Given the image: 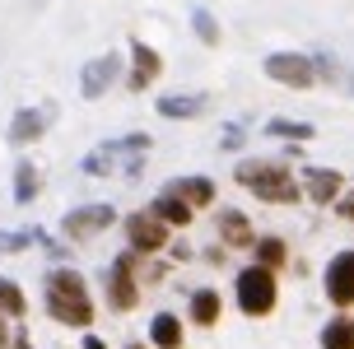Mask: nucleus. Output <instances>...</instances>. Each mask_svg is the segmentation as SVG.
Here are the masks:
<instances>
[{
	"mask_svg": "<svg viewBox=\"0 0 354 349\" xmlns=\"http://www.w3.org/2000/svg\"><path fill=\"white\" fill-rule=\"evenodd\" d=\"M42 312L52 317L56 326L71 331H93L98 321V298L88 289V275L75 265H52L42 275Z\"/></svg>",
	"mask_w": 354,
	"mask_h": 349,
	"instance_id": "nucleus-1",
	"label": "nucleus"
},
{
	"mask_svg": "<svg viewBox=\"0 0 354 349\" xmlns=\"http://www.w3.org/2000/svg\"><path fill=\"white\" fill-rule=\"evenodd\" d=\"M233 182L257 200V205H280V209H294L303 200V177L294 173L289 158H266V154H248L238 158L233 168Z\"/></svg>",
	"mask_w": 354,
	"mask_h": 349,
	"instance_id": "nucleus-2",
	"label": "nucleus"
},
{
	"mask_svg": "<svg viewBox=\"0 0 354 349\" xmlns=\"http://www.w3.org/2000/svg\"><path fill=\"white\" fill-rule=\"evenodd\" d=\"M154 154V135L149 131H126L117 140H103L93 144L84 158H80V173L84 177H122V182H136L145 173V163Z\"/></svg>",
	"mask_w": 354,
	"mask_h": 349,
	"instance_id": "nucleus-3",
	"label": "nucleus"
},
{
	"mask_svg": "<svg viewBox=\"0 0 354 349\" xmlns=\"http://www.w3.org/2000/svg\"><path fill=\"white\" fill-rule=\"evenodd\" d=\"M140 298H145V279H140V252H117L112 261L103 265V303H107V312H136L140 308Z\"/></svg>",
	"mask_w": 354,
	"mask_h": 349,
	"instance_id": "nucleus-4",
	"label": "nucleus"
},
{
	"mask_svg": "<svg viewBox=\"0 0 354 349\" xmlns=\"http://www.w3.org/2000/svg\"><path fill=\"white\" fill-rule=\"evenodd\" d=\"M233 303H238V312L248 317V321L270 317L280 308V275L266 270V265H257V261H248L233 275Z\"/></svg>",
	"mask_w": 354,
	"mask_h": 349,
	"instance_id": "nucleus-5",
	"label": "nucleus"
},
{
	"mask_svg": "<svg viewBox=\"0 0 354 349\" xmlns=\"http://www.w3.org/2000/svg\"><path fill=\"white\" fill-rule=\"evenodd\" d=\"M117 224H122V209L112 200H84V205L61 214V238L66 243H93V238H103L107 228H117Z\"/></svg>",
	"mask_w": 354,
	"mask_h": 349,
	"instance_id": "nucleus-6",
	"label": "nucleus"
},
{
	"mask_svg": "<svg viewBox=\"0 0 354 349\" xmlns=\"http://www.w3.org/2000/svg\"><path fill=\"white\" fill-rule=\"evenodd\" d=\"M261 75L280 88H317V66L313 52H266L261 56Z\"/></svg>",
	"mask_w": 354,
	"mask_h": 349,
	"instance_id": "nucleus-7",
	"label": "nucleus"
},
{
	"mask_svg": "<svg viewBox=\"0 0 354 349\" xmlns=\"http://www.w3.org/2000/svg\"><path fill=\"white\" fill-rule=\"evenodd\" d=\"M117 84H126V61L117 52H98L80 66V98H84V103L107 98Z\"/></svg>",
	"mask_w": 354,
	"mask_h": 349,
	"instance_id": "nucleus-8",
	"label": "nucleus"
},
{
	"mask_svg": "<svg viewBox=\"0 0 354 349\" xmlns=\"http://www.w3.org/2000/svg\"><path fill=\"white\" fill-rule=\"evenodd\" d=\"M122 233H126V247H131V252H140V256H163V252L173 247V228L163 224L159 214H149V209L126 214Z\"/></svg>",
	"mask_w": 354,
	"mask_h": 349,
	"instance_id": "nucleus-9",
	"label": "nucleus"
},
{
	"mask_svg": "<svg viewBox=\"0 0 354 349\" xmlns=\"http://www.w3.org/2000/svg\"><path fill=\"white\" fill-rule=\"evenodd\" d=\"M322 294L331 303V312H350L354 308V247L331 252V261L322 270Z\"/></svg>",
	"mask_w": 354,
	"mask_h": 349,
	"instance_id": "nucleus-10",
	"label": "nucleus"
},
{
	"mask_svg": "<svg viewBox=\"0 0 354 349\" xmlns=\"http://www.w3.org/2000/svg\"><path fill=\"white\" fill-rule=\"evenodd\" d=\"M159 75H163V52L145 37H131L126 42V88L145 93V88L159 84Z\"/></svg>",
	"mask_w": 354,
	"mask_h": 349,
	"instance_id": "nucleus-11",
	"label": "nucleus"
},
{
	"mask_svg": "<svg viewBox=\"0 0 354 349\" xmlns=\"http://www.w3.org/2000/svg\"><path fill=\"white\" fill-rule=\"evenodd\" d=\"M56 122V103H33V107H19L15 117H10V131H5V144L10 149H28L37 140L52 131Z\"/></svg>",
	"mask_w": 354,
	"mask_h": 349,
	"instance_id": "nucleus-12",
	"label": "nucleus"
},
{
	"mask_svg": "<svg viewBox=\"0 0 354 349\" xmlns=\"http://www.w3.org/2000/svg\"><path fill=\"white\" fill-rule=\"evenodd\" d=\"M299 177H303V200L317 209H331L350 191V173H340V168H303Z\"/></svg>",
	"mask_w": 354,
	"mask_h": 349,
	"instance_id": "nucleus-13",
	"label": "nucleus"
},
{
	"mask_svg": "<svg viewBox=\"0 0 354 349\" xmlns=\"http://www.w3.org/2000/svg\"><path fill=\"white\" fill-rule=\"evenodd\" d=\"M257 238L261 233L252 224V214H243V209H233V205H219V214H214V243L224 247V252H252Z\"/></svg>",
	"mask_w": 354,
	"mask_h": 349,
	"instance_id": "nucleus-14",
	"label": "nucleus"
},
{
	"mask_svg": "<svg viewBox=\"0 0 354 349\" xmlns=\"http://www.w3.org/2000/svg\"><path fill=\"white\" fill-rule=\"evenodd\" d=\"M163 191H173L177 200H187L196 214H201V209H210L214 200H219V187H214V177H205V173H182V177H173Z\"/></svg>",
	"mask_w": 354,
	"mask_h": 349,
	"instance_id": "nucleus-15",
	"label": "nucleus"
},
{
	"mask_svg": "<svg viewBox=\"0 0 354 349\" xmlns=\"http://www.w3.org/2000/svg\"><path fill=\"white\" fill-rule=\"evenodd\" d=\"M219 321H224V298H219V289H210V284L192 289V298H187V326L214 331Z\"/></svg>",
	"mask_w": 354,
	"mask_h": 349,
	"instance_id": "nucleus-16",
	"label": "nucleus"
},
{
	"mask_svg": "<svg viewBox=\"0 0 354 349\" xmlns=\"http://www.w3.org/2000/svg\"><path fill=\"white\" fill-rule=\"evenodd\" d=\"M154 112L163 122H196V117L210 112V93H163L154 103Z\"/></svg>",
	"mask_w": 354,
	"mask_h": 349,
	"instance_id": "nucleus-17",
	"label": "nucleus"
},
{
	"mask_svg": "<svg viewBox=\"0 0 354 349\" xmlns=\"http://www.w3.org/2000/svg\"><path fill=\"white\" fill-rule=\"evenodd\" d=\"M145 340L154 349H187V321L177 312H154L145 326Z\"/></svg>",
	"mask_w": 354,
	"mask_h": 349,
	"instance_id": "nucleus-18",
	"label": "nucleus"
},
{
	"mask_svg": "<svg viewBox=\"0 0 354 349\" xmlns=\"http://www.w3.org/2000/svg\"><path fill=\"white\" fill-rule=\"evenodd\" d=\"M145 209H149V214H159V219L173 228V233H177V228H192V224H196V209L187 205V200H177L173 191H159Z\"/></svg>",
	"mask_w": 354,
	"mask_h": 349,
	"instance_id": "nucleus-19",
	"label": "nucleus"
},
{
	"mask_svg": "<svg viewBox=\"0 0 354 349\" xmlns=\"http://www.w3.org/2000/svg\"><path fill=\"white\" fill-rule=\"evenodd\" d=\"M252 261H257V265H266V270H275V275H280L284 265L294 261V252H289V243H284L280 233H261V238L252 243Z\"/></svg>",
	"mask_w": 354,
	"mask_h": 349,
	"instance_id": "nucleus-20",
	"label": "nucleus"
},
{
	"mask_svg": "<svg viewBox=\"0 0 354 349\" xmlns=\"http://www.w3.org/2000/svg\"><path fill=\"white\" fill-rule=\"evenodd\" d=\"M37 196H42V173H37V163L33 158H19L15 163V205L28 209Z\"/></svg>",
	"mask_w": 354,
	"mask_h": 349,
	"instance_id": "nucleus-21",
	"label": "nucleus"
},
{
	"mask_svg": "<svg viewBox=\"0 0 354 349\" xmlns=\"http://www.w3.org/2000/svg\"><path fill=\"white\" fill-rule=\"evenodd\" d=\"M322 349H354V312H331L326 326L317 331Z\"/></svg>",
	"mask_w": 354,
	"mask_h": 349,
	"instance_id": "nucleus-22",
	"label": "nucleus"
},
{
	"mask_svg": "<svg viewBox=\"0 0 354 349\" xmlns=\"http://www.w3.org/2000/svg\"><path fill=\"white\" fill-rule=\"evenodd\" d=\"M261 131L270 140H289V144H308V140H317V126H313V122H299V117H270Z\"/></svg>",
	"mask_w": 354,
	"mask_h": 349,
	"instance_id": "nucleus-23",
	"label": "nucleus"
},
{
	"mask_svg": "<svg viewBox=\"0 0 354 349\" xmlns=\"http://www.w3.org/2000/svg\"><path fill=\"white\" fill-rule=\"evenodd\" d=\"M52 238L47 228H0V256H19V252H28V247H42Z\"/></svg>",
	"mask_w": 354,
	"mask_h": 349,
	"instance_id": "nucleus-24",
	"label": "nucleus"
},
{
	"mask_svg": "<svg viewBox=\"0 0 354 349\" xmlns=\"http://www.w3.org/2000/svg\"><path fill=\"white\" fill-rule=\"evenodd\" d=\"M192 33H196L201 47H219V42H224V28H219V19H214L205 5H196V10H192Z\"/></svg>",
	"mask_w": 354,
	"mask_h": 349,
	"instance_id": "nucleus-25",
	"label": "nucleus"
},
{
	"mask_svg": "<svg viewBox=\"0 0 354 349\" xmlns=\"http://www.w3.org/2000/svg\"><path fill=\"white\" fill-rule=\"evenodd\" d=\"M313 66H317V84H326V88H345V75H350V66H340V56H331V52H313Z\"/></svg>",
	"mask_w": 354,
	"mask_h": 349,
	"instance_id": "nucleus-26",
	"label": "nucleus"
},
{
	"mask_svg": "<svg viewBox=\"0 0 354 349\" xmlns=\"http://www.w3.org/2000/svg\"><path fill=\"white\" fill-rule=\"evenodd\" d=\"M0 312L10 317V321H24L28 317V298H24V289H19L15 279L0 275Z\"/></svg>",
	"mask_w": 354,
	"mask_h": 349,
	"instance_id": "nucleus-27",
	"label": "nucleus"
},
{
	"mask_svg": "<svg viewBox=\"0 0 354 349\" xmlns=\"http://www.w3.org/2000/svg\"><path fill=\"white\" fill-rule=\"evenodd\" d=\"M219 149H224V154H243V149H248V131L238 122H224L219 126Z\"/></svg>",
	"mask_w": 354,
	"mask_h": 349,
	"instance_id": "nucleus-28",
	"label": "nucleus"
},
{
	"mask_svg": "<svg viewBox=\"0 0 354 349\" xmlns=\"http://www.w3.org/2000/svg\"><path fill=\"white\" fill-rule=\"evenodd\" d=\"M163 256H168V261H192V256H196V247H192V243H182V238H173V247H168Z\"/></svg>",
	"mask_w": 354,
	"mask_h": 349,
	"instance_id": "nucleus-29",
	"label": "nucleus"
},
{
	"mask_svg": "<svg viewBox=\"0 0 354 349\" xmlns=\"http://www.w3.org/2000/svg\"><path fill=\"white\" fill-rule=\"evenodd\" d=\"M331 209H336V219H345V224H354V187H350L345 196H340V200H336Z\"/></svg>",
	"mask_w": 354,
	"mask_h": 349,
	"instance_id": "nucleus-30",
	"label": "nucleus"
},
{
	"mask_svg": "<svg viewBox=\"0 0 354 349\" xmlns=\"http://www.w3.org/2000/svg\"><path fill=\"white\" fill-rule=\"evenodd\" d=\"M80 349H112V345H107L98 331H84V335H80Z\"/></svg>",
	"mask_w": 354,
	"mask_h": 349,
	"instance_id": "nucleus-31",
	"label": "nucleus"
},
{
	"mask_svg": "<svg viewBox=\"0 0 354 349\" xmlns=\"http://www.w3.org/2000/svg\"><path fill=\"white\" fill-rule=\"evenodd\" d=\"M205 261H210V265H224V261H229V252H224V247L214 243V247H210V252H205Z\"/></svg>",
	"mask_w": 354,
	"mask_h": 349,
	"instance_id": "nucleus-32",
	"label": "nucleus"
},
{
	"mask_svg": "<svg viewBox=\"0 0 354 349\" xmlns=\"http://www.w3.org/2000/svg\"><path fill=\"white\" fill-rule=\"evenodd\" d=\"M10 349H33V345H28V331H24V326L15 331V340H10Z\"/></svg>",
	"mask_w": 354,
	"mask_h": 349,
	"instance_id": "nucleus-33",
	"label": "nucleus"
},
{
	"mask_svg": "<svg viewBox=\"0 0 354 349\" xmlns=\"http://www.w3.org/2000/svg\"><path fill=\"white\" fill-rule=\"evenodd\" d=\"M122 349H154V345H149V340H126Z\"/></svg>",
	"mask_w": 354,
	"mask_h": 349,
	"instance_id": "nucleus-34",
	"label": "nucleus"
},
{
	"mask_svg": "<svg viewBox=\"0 0 354 349\" xmlns=\"http://www.w3.org/2000/svg\"><path fill=\"white\" fill-rule=\"evenodd\" d=\"M340 93H350V98H354V70L345 75V88H340Z\"/></svg>",
	"mask_w": 354,
	"mask_h": 349,
	"instance_id": "nucleus-35",
	"label": "nucleus"
},
{
	"mask_svg": "<svg viewBox=\"0 0 354 349\" xmlns=\"http://www.w3.org/2000/svg\"><path fill=\"white\" fill-rule=\"evenodd\" d=\"M0 349H10V326H5V331H0Z\"/></svg>",
	"mask_w": 354,
	"mask_h": 349,
	"instance_id": "nucleus-36",
	"label": "nucleus"
},
{
	"mask_svg": "<svg viewBox=\"0 0 354 349\" xmlns=\"http://www.w3.org/2000/svg\"><path fill=\"white\" fill-rule=\"evenodd\" d=\"M0 331H5V312H0Z\"/></svg>",
	"mask_w": 354,
	"mask_h": 349,
	"instance_id": "nucleus-37",
	"label": "nucleus"
},
{
	"mask_svg": "<svg viewBox=\"0 0 354 349\" xmlns=\"http://www.w3.org/2000/svg\"><path fill=\"white\" fill-rule=\"evenodd\" d=\"M350 187H354V173H350Z\"/></svg>",
	"mask_w": 354,
	"mask_h": 349,
	"instance_id": "nucleus-38",
	"label": "nucleus"
}]
</instances>
